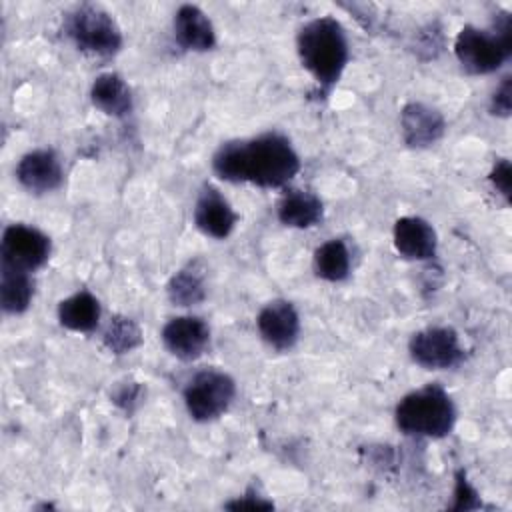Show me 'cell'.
Returning a JSON list of instances; mask_svg holds the SVG:
<instances>
[{
  "label": "cell",
  "instance_id": "cell-1",
  "mask_svg": "<svg viewBox=\"0 0 512 512\" xmlns=\"http://www.w3.org/2000/svg\"><path fill=\"white\" fill-rule=\"evenodd\" d=\"M210 166L214 176L224 182L278 190L294 180L302 162L286 134L268 130L222 142L214 150Z\"/></svg>",
  "mask_w": 512,
  "mask_h": 512
},
{
  "label": "cell",
  "instance_id": "cell-2",
  "mask_svg": "<svg viewBox=\"0 0 512 512\" xmlns=\"http://www.w3.org/2000/svg\"><path fill=\"white\" fill-rule=\"evenodd\" d=\"M296 54L318 90L328 94L340 82L350 60L346 28L334 16L306 20L296 32Z\"/></svg>",
  "mask_w": 512,
  "mask_h": 512
},
{
  "label": "cell",
  "instance_id": "cell-3",
  "mask_svg": "<svg viewBox=\"0 0 512 512\" xmlns=\"http://www.w3.org/2000/svg\"><path fill=\"white\" fill-rule=\"evenodd\" d=\"M458 410L440 382H428L404 394L394 408V424L404 436L440 440L456 424Z\"/></svg>",
  "mask_w": 512,
  "mask_h": 512
},
{
  "label": "cell",
  "instance_id": "cell-4",
  "mask_svg": "<svg viewBox=\"0 0 512 512\" xmlns=\"http://www.w3.org/2000/svg\"><path fill=\"white\" fill-rule=\"evenodd\" d=\"M454 56L464 72L486 76L512 56V16L500 10L488 28L466 24L454 38Z\"/></svg>",
  "mask_w": 512,
  "mask_h": 512
},
{
  "label": "cell",
  "instance_id": "cell-5",
  "mask_svg": "<svg viewBox=\"0 0 512 512\" xmlns=\"http://www.w3.org/2000/svg\"><path fill=\"white\" fill-rule=\"evenodd\" d=\"M62 32L76 50L94 58H112L124 44L116 18L106 8L90 2L66 12Z\"/></svg>",
  "mask_w": 512,
  "mask_h": 512
},
{
  "label": "cell",
  "instance_id": "cell-6",
  "mask_svg": "<svg viewBox=\"0 0 512 512\" xmlns=\"http://www.w3.org/2000/svg\"><path fill=\"white\" fill-rule=\"evenodd\" d=\"M236 398V380L218 368H202L194 372L184 388L182 402L194 422L206 424L218 420Z\"/></svg>",
  "mask_w": 512,
  "mask_h": 512
},
{
  "label": "cell",
  "instance_id": "cell-7",
  "mask_svg": "<svg viewBox=\"0 0 512 512\" xmlns=\"http://www.w3.org/2000/svg\"><path fill=\"white\" fill-rule=\"evenodd\" d=\"M412 362L424 370H452L466 358L460 334L452 326H426L408 340Z\"/></svg>",
  "mask_w": 512,
  "mask_h": 512
},
{
  "label": "cell",
  "instance_id": "cell-8",
  "mask_svg": "<svg viewBox=\"0 0 512 512\" xmlns=\"http://www.w3.org/2000/svg\"><path fill=\"white\" fill-rule=\"evenodd\" d=\"M50 254L52 240L40 228L24 222H14L4 228L0 242V262L36 272L50 260Z\"/></svg>",
  "mask_w": 512,
  "mask_h": 512
},
{
  "label": "cell",
  "instance_id": "cell-9",
  "mask_svg": "<svg viewBox=\"0 0 512 512\" xmlns=\"http://www.w3.org/2000/svg\"><path fill=\"white\" fill-rule=\"evenodd\" d=\"M160 340L166 352L176 360L194 362L210 346V326L200 316H174L162 326Z\"/></svg>",
  "mask_w": 512,
  "mask_h": 512
},
{
  "label": "cell",
  "instance_id": "cell-10",
  "mask_svg": "<svg viewBox=\"0 0 512 512\" xmlns=\"http://www.w3.org/2000/svg\"><path fill=\"white\" fill-rule=\"evenodd\" d=\"M256 330L272 350L288 352L298 344L300 338V314L290 300H270L256 316Z\"/></svg>",
  "mask_w": 512,
  "mask_h": 512
},
{
  "label": "cell",
  "instance_id": "cell-11",
  "mask_svg": "<svg viewBox=\"0 0 512 512\" xmlns=\"http://www.w3.org/2000/svg\"><path fill=\"white\" fill-rule=\"evenodd\" d=\"M14 176L18 184L34 196L50 194L64 182V166L56 150L34 148L20 156Z\"/></svg>",
  "mask_w": 512,
  "mask_h": 512
},
{
  "label": "cell",
  "instance_id": "cell-12",
  "mask_svg": "<svg viewBox=\"0 0 512 512\" xmlns=\"http://www.w3.org/2000/svg\"><path fill=\"white\" fill-rule=\"evenodd\" d=\"M192 220L204 236L214 240H226L238 224V212L216 186L206 182L196 194Z\"/></svg>",
  "mask_w": 512,
  "mask_h": 512
},
{
  "label": "cell",
  "instance_id": "cell-13",
  "mask_svg": "<svg viewBox=\"0 0 512 512\" xmlns=\"http://www.w3.org/2000/svg\"><path fill=\"white\" fill-rule=\"evenodd\" d=\"M400 134L408 148H430L444 138L446 118L426 102H408L400 112Z\"/></svg>",
  "mask_w": 512,
  "mask_h": 512
},
{
  "label": "cell",
  "instance_id": "cell-14",
  "mask_svg": "<svg viewBox=\"0 0 512 512\" xmlns=\"http://www.w3.org/2000/svg\"><path fill=\"white\" fill-rule=\"evenodd\" d=\"M392 244L398 256L412 262H426L438 254L436 228L422 216H400L392 226Z\"/></svg>",
  "mask_w": 512,
  "mask_h": 512
},
{
  "label": "cell",
  "instance_id": "cell-15",
  "mask_svg": "<svg viewBox=\"0 0 512 512\" xmlns=\"http://www.w3.org/2000/svg\"><path fill=\"white\" fill-rule=\"evenodd\" d=\"M174 38L188 52H210L216 46V30L208 14L196 4H182L174 12Z\"/></svg>",
  "mask_w": 512,
  "mask_h": 512
},
{
  "label": "cell",
  "instance_id": "cell-16",
  "mask_svg": "<svg viewBox=\"0 0 512 512\" xmlns=\"http://www.w3.org/2000/svg\"><path fill=\"white\" fill-rule=\"evenodd\" d=\"M276 218L286 228L308 230L322 222L324 204L312 190L286 188L276 202Z\"/></svg>",
  "mask_w": 512,
  "mask_h": 512
},
{
  "label": "cell",
  "instance_id": "cell-17",
  "mask_svg": "<svg viewBox=\"0 0 512 512\" xmlns=\"http://www.w3.org/2000/svg\"><path fill=\"white\" fill-rule=\"evenodd\" d=\"M90 102L96 110L112 118H126L134 110L132 90L118 72H102L92 80Z\"/></svg>",
  "mask_w": 512,
  "mask_h": 512
},
{
  "label": "cell",
  "instance_id": "cell-18",
  "mask_svg": "<svg viewBox=\"0 0 512 512\" xmlns=\"http://www.w3.org/2000/svg\"><path fill=\"white\" fill-rule=\"evenodd\" d=\"M56 316L62 328L76 334H92L100 326L102 306L90 290H78L58 302Z\"/></svg>",
  "mask_w": 512,
  "mask_h": 512
},
{
  "label": "cell",
  "instance_id": "cell-19",
  "mask_svg": "<svg viewBox=\"0 0 512 512\" xmlns=\"http://www.w3.org/2000/svg\"><path fill=\"white\" fill-rule=\"evenodd\" d=\"M166 296L174 306L180 308L202 304L208 296L204 262L200 258H194L178 268L166 282Z\"/></svg>",
  "mask_w": 512,
  "mask_h": 512
},
{
  "label": "cell",
  "instance_id": "cell-20",
  "mask_svg": "<svg viewBox=\"0 0 512 512\" xmlns=\"http://www.w3.org/2000/svg\"><path fill=\"white\" fill-rule=\"evenodd\" d=\"M34 272L0 262V306L4 314H24L34 300Z\"/></svg>",
  "mask_w": 512,
  "mask_h": 512
},
{
  "label": "cell",
  "instance_id": "cell-21",
  "mask_svg": "<svg viewBox=\"0 0 512 512\" xmlns=\"http://www.w3.org/2000/svg\"><path fill=\"white\" fill-rule=\"evenodd\" d=\"M312 270L324 282H344L352 272V252L342 238L322 242L312 254Z\"/></svg>",
  "mask_w": 512,
  "mask_h": 512
},
{
  "label": "cell",
  "instance_id": "cell-22",
  "mask_svg": "<svg viewBox=\"0 0 512 512\" xmlns=\"http://www.w3.org/2000/svg\"><path fill=\"white\" fill-rule=\"evenodd\" d=\"M142 340L144 336H142L140 324L134 318L124 314H114L102 330L104 348L116 356L130 354L142 344Z\"/></svg>",
  "mask_w": 512,
  "mask_h": 512
},
{
  "label": "cell",
  "instance_id": "cell-23",
  "mask_svg": "<svg viewBox=\"0 0 512 512\" xmlns=\"http://www.w3.org/2000/svg\"><path fill=\"white\" fill-rule=\"evenodd\" d=\"M452 510H474L482 508V500L478 498L476 488L470 484L466 470H456L454 474V502L450 504Z\"/></svg>",
  "mask_w": 512,
  "mask_h": 512
},
{
  "label": "cell",
  "instance_id": "cell-24",
  "mask_svg": "<svg viewBox=\"0 0 512 512\" xmlns=\"http://www.w3.org/2000/svg\"><path fill=\"white\" fill-rule=\"evenodd\" d=\"M142 384L140 382H132V380H126V382H118L112 392H110V400L120 408L124 410L126 414H132L138 404L142 402Z\"/></svg>",
  "mask_w": 512,
  "mask_h": 512
},
{
  "label": "cell",
  "instance_id": "cell-25",
  "mask_svg": "<svg viewBox=\"0 0 512 512\" xmlns=\"http://www.w3.org/2000/svg\"><path fill=\"white\" fill-rule=\"evenodd\" d=\"M490 186L504 198V202H510V188H512V168L508 158H500L494 162L492 170L488 172Z\"/></svg>",
  "mask_w": 512,
  "mask_h": 512
},
{
  "label": "cell",
  "instance_id": "cell-26",
  "mask_svg": "<svg viewBox=\"0 0 512 512\" xmlns=\"http://www.w3.org/2000/svg\"><path fill=\"white\" fill-rule=\"evenodd\" d=\"M512 112V76H504L490 96V114L498 118H508Z\"/></svg>",
  "mask_w": 512,
  "mask_h": 512
},
{
  "label": "cell",
  "instance_id": "cell-27",
  "mask_svg": "<svg viewBox=\"0 0 512 512\" xmlns=\"http://www.w3.org/2000/svg\"><path fill=\"white\" fill-rule=\"evenodd\" d=\"M228 510H272L274 502L262 496L256 488H248L244 494L234 496L224 504Z\"/></svg>",
  "mask_w": 512,
  "mask_h": 512
}]
</instances>
